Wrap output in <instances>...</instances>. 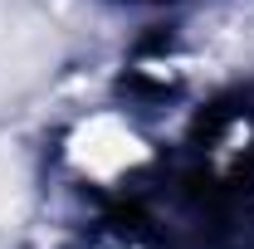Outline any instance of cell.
I'll return each instance as SVG.
<instances>
[{
  "label": "cell",
  "instance_id": "1",
  "mask_svg": "<svg viewBox=\"0 0 254 249\" xmlns=\"http://www.w3.org/2000/svg\"><path fill=\"white\" fill-rule=\"evenodd\" d=\"M137 156H142L137 137L123 123H113V118H93L88 127L73 132V161L83 171H93V176H113V171H123Z\"/></svg>",
  "mask_w": 254,
  "mask_h": 249
},
{
  "label": "cell",
  "instance_id": "2",
  "mask_svg": "<svg viewBox=\"0 0 254 249\" xmlns=\"http://www.w3.org/2000/svg\"><path fill=\"white\" fill-rule=\"evenodd\" d=\"M5 200H10V171L0 166V210H5Z\"/></svg>",
  "mask_w": 254,
  "mask_h": 249
}]
</instances>
